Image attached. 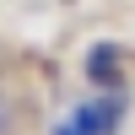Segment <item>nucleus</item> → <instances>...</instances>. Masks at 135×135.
I'll return each instance as SVG.
<instances>
[{
    "instance_id": "obj_3",
    "label": "nucleus",
    "mask_w": 135,
    "mask_h": 135,
    "mask_svg": "<svg viewBox=\"0 0 135 135\" xmlns=\"http://www.w3.org/2000/svg\"><path fill=\"white\" fill-rule=\"evenodd\" d=\"M16 124H22V114H16V97L0 86V135H16Z\"/></svg>"
},
{
    "instance_id": "obj_4",
    "label": "nucleus",
    "mask_w": 135,
    "mask_h": 135,
    "mask_svg": "<svg viewBox=\"0 0 135 135\" xmlns=\"http://www.w3.org/2000/svg\"><path fill=\"white\" fill-rule=\"evenodd\" d=\"M49 135H81V130H76V124H70V119H65V124H54Z\"/></svg>"
},
{
    "instance_id": "obj_2",
    "label": "nucleus",
    "mask_w": 135,
    "mask_h": 135,
    "mask_svg": "<svg viewBox=\"0 0 135 135\" xmlns=\"http://www.w3.org/2000/svg\"><path fill=\"white\" fill-rule=\"evenodd\" d=\"M124 65H130V54L119 49L114 38H103V43L86 49V81H92L97 92H124Z\"/></svg>"
},
{
    "instance_id": "obj_1",
    "label": "nucleus",
    "mask_w": 135,
    "mask_h": 135,
    "mask_svg": "<svg viewBox=\"0 0 135 135\" xmlns=\"http://www.w3.org/2000/svg\"><path fill=\"white\" fill-rule=\"evenodd\" d=\"M70 124L81 135H119V124H124V92H92L86 103H76Z\"/></svg>"
}]
</instances>
